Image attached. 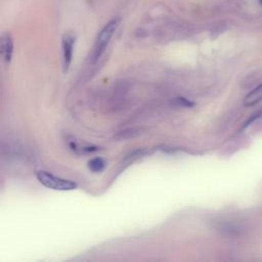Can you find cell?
Returning <instances> with one entry per match:
<instances>
[{
    "label": "cell",
    "mask_w": 262,
    "mask_h": 262,
    "mask_svg": "<svg viewBox=\"0 0 262 262\" xmlns=\"http://www.w3.org/2000/svg\"><path fill=\"white\" fill-rule=\"evenodd\" d=\"M119 24H120V18L114 17L101 29V31L97 35L96 42L94 45V60H97L103 54L114 33L119 27Z\"/></svg>",
    "instance_id": "6da1fadb"
},
{
    "label": "cell",
    "mask_w": 262,
    "mask_h": 262,
    "mask_svg": "<svg viewBox=\"0 0 262 262\" xmlns=\"http://www.w3.org/2000/svg\"><path fill=\"white\" fill-rule=\"evenodd\" d=\"M36 177L41 184L54 190H73L77 187L76 182L54 176L46 171H37Z\"/></svg>",
    "instance_id": "7a4b0ae2"
},
{
    "label": "cell",
    "mask_w": 262,
    "mask_h": 262,
    "mask_svg": "<svg viewBox=\"0 0 262 262\" xmlns=\"http://www.w3.org/2000/svg\"><path fill=\"white\" fill-rule=\"evenodd\" d=\"M75 44V36L71 33H67L62 37V64L63 71L67 72L70 68L73 58V49Z\"/></svg>",
    "instance_id": "3957f363"
},
{
    "label": "cell",
    "mask_w": 262,
    "mask_h": 262,
    "mask_svg": "<svg viewBox=\"0 0 262 262\" xmlns=\"http://www.w3.org/2000/svg\"><path fill=\"white\" fill-rule=\"evenodd\" d=\"M1 55L6 63H9L13 52V41L9 34H4L1 38Z\"/></svg>",
    "instance_id": "277c9868"
},
{
    "label": "cell",
    "mask_w": 262,
    "mask_h": 262,
    "mask_svg": "<svg viewBox=\"0 0 262 262\" xmlns=\"http://www.w3.org/2000/svg\"><path fill=\"white\" fill-rule=\"evenodd\" d=\"M262 100V83L254 88L250 93L247 94V96L244 99V104L246 106H252L257 104Z\"/></svg>",
    "instance_id": "5b68a950"
},
{
    "label": "cell",
    "mask_w": 262,
    "mask_h": 262,
    "mask_svg": "<svg viewBox=\"0 0 262 262\" xmlns=\"http://www.w3.org/2000/svg\"><path fill=\"white\" fill-rule=\"evenodd\" d=\"M104 166H105V163H104L103 159L99 158V157L93 158L92 160H90L88 162V168L92 172H100L101 170H103Z\"/></svg>",
    "instance_id": "8992f818"
},
{
    "label": "cell",
    "mask_w": 262,
    "mask_h": 262,
    "mask_svg": "<svg viewBox=\"0 0 262 262\" xmlns=\"http://www.w3.org/2000/svg\"><path fill=\"white\" fill-rule=\"evenodd\" d=\"M174 103L177 104V105L184 106V107H190V106L193 105V102L187 100V99L184 98V97H176L175 100H174Z\"/></svg>",
    "instance_id": "52a82bcc"
}]
</instances>
